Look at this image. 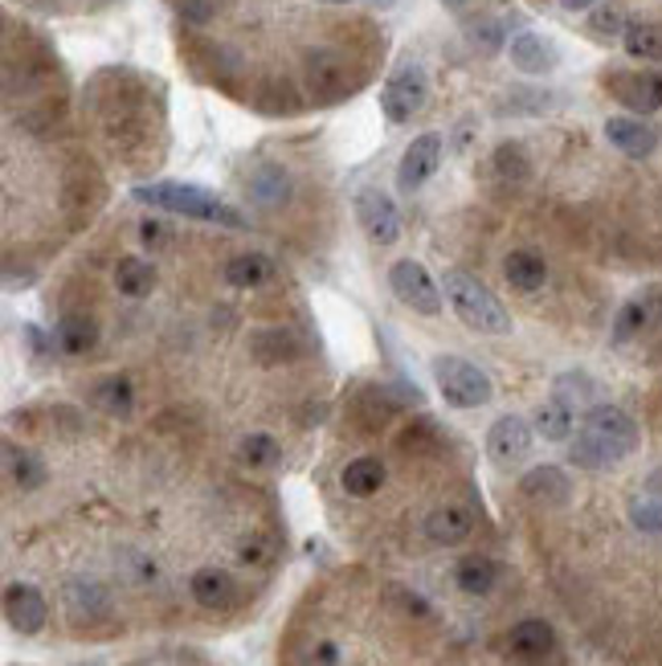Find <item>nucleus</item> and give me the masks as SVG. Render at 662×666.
<instances>
[{
	"label": "nucleus",
	"instance_id": "obj_1",
	"mask_svg": "<svg viewBox=\"0 0 662 666\" xmlns=\"http://www.w3.org/2000/svg\"><path fill=\"white\" fill-rule=\"evenodd\" d=\"M634 451H638V425H634V417L622 414L617 405H594L585 414V425H580L577 442L569 446V458L580 470H605L613 462L629 458Z\"/></svg>",
	"mask_w": 662,
	"mask_h": 666
},
{
	"label": "nucleus",
	"instance_id": "obj_20",
	"mask_svg": "<svg viewBox=\"0 0 662 666\" xmlns=\"http://www.w3.org/2000/svg\"><path fill=\"white\" fill-rule=\"evenodd\" d=\"M115 286H120V295H127V299H143V295H152L155 286V267L143 262V258H120Z\"/></svg>",
	"mask_w": 662,
	"mask_h": 666
},
{
	"label": "nucleus",
	"instance_id": "obj_24",
	"mask_svg": "<svg viewBox=\"0 0 662 666\" xmlns=\"http://www.w3.org/2000/svg\"><path fill=\"white\" fill-rule=\"evenodd\" d=\"M66 605L74 609L78 617H86V621H95V617H102L107 609H111V597H107V589L95 581H74L66 589Z\"/></svg>",
	"mask_w": 662,
	"mask_h": 666
},
{
	"label": "nucleus",
	"instance_id": "obj_23",
	"mask_svg": "<svg viewBox=\"0 0 662 666\" xmlns=\"http://www.w3.org/2000/svg\"><path fill=\"white\" fill-rule=\"evenodd\" d=\"M503 274H508L511 286H520V291H540L544 279H548V267H544L540 254H511L508 262H503Z\"/></svg>",
	"mask_w": 662,
	"mask_h": 666
},
{
	"label": "nucleus",
	"instance_id": "obj_2",
	"mask_svg": "<svg viewBox=\"0 0 662 666\" xmlns=\"http://www.w3.org/2000/svg\"><path fill=\"white\" fill-rule=\"evenodd\" d=\"M446 299H450L454 316H459L471 332H483V335H508L511 332L508 307L495 299L483 283H475L471 274L450 270V274H446Z\"/></svg>",
	"mask_w": 662,
	"mask_h": 666
},
{
	"label": "nucleus",
	"instance_id": "obj_35",
	"mask_svg": "<svg viewBox=\"0 0 662 666\" xmlns=\"http://www.w3.org/2000/svg\"><path fill=\"white\" fill-rule=\"evenodd\" d=\"M589 25H594V34H601V37H617V34H626V29H629L626 17H622V9H613V4H610V9H597Z\"/></svg>",
	"mask_w": 662,
	"mask_h": 666
},
{
	"label": "nucleus",
	"instance_id": "obj_8",
	"mask_svg": "<svg viewBox=\"0 0 662 666\" xmlns=\"http://www.w3.org/2000/svg\"><path fill=\"white\" fill-rule=\"evenodd\" d=\"M441 164V135L438 132H425L417 135L413 144L405 148L401 156V168H397V184H401V193H413V188H422Z\"/></svg>",
	"mask_w": 662,
	"mask_h": 666
},
{
	"label": "nucleus",
	"instance_id": "obj_39",
	"mask_svg": "<svg viewBox=\"0 0 662 666\" xmlns=\"http://www.w3.org/2000/svg\"><path fill=\"white\" fill-rule=\"evenodd\" d=\"M323 4H348V0H323Z\"/></svg>",
	"mask_w": 662,
	"mask_h": 666
},
{
	"label": "nucleus",
	"instance_id": "obj_11",
	"mask_svg": "<svg viewBox=\"0 0 662 666\" xmlns=\"http://www.w3.org/2000/svg\"><path fill=\"white\" fill-rule=\"evenodd\" d=\"M605 139H610L617 151L634 156V160H642V156H650V151L659 148V135H654V127H650V123H642V119H626V115L605 119Z\"/></svg>",
	"mask_w": 662,
	"mask_h": 666
},
{
	"label": "nucleus",
	"instance_id": "obj_3",
	"mask_svg": "<svg viewBox=\"0 0 662 666\" xmlns=\"http://www.w3.org/2000/svg\"><path fill=\"white\" fill-rule=\"evenodd\" d=\"M136 200L143 205H155V209H168V213H185V217H201V221H221V225H241L238 209L221 205L217 197H209L192 184H143L136 188Z\"/></svg>",
	"mask_w": 662,
	"mask_h": 666
},
{
	"label": "nucleus",
	"instance_id": "obj_9",
	"mask_svg": "<svg viewBox=\"0 0 662 666\" xmlns=\"http://www.w3.org/2000/svg\"><path fill=\"white\" fill-rule=\"evenodd\" d=\"M4 617L17 633H37L50 617V605H46V597L37 593L34 584L13 581L4 589Z\"/></svg>",
	"mask_w": 662,
	"mask_h": 666
},
{
	"label": "nucleus",
	"instance_id": "obj_17",
	"mask_svg": "<svg viewBox=\"0 0 662 666\" xmlns=\"http://www.w3.org/2000/svg\"><path fill=\"white\" fill-rule=\"evenodd\" d=\"M340 486L352 499H369V495H376L385 486V462L380 458H357V462H348L340 474Z\"/></svg>",
	"mask_w": 662,
	"mask_h": 666
},
{
	"label": "nucleus",
	"instance_id": "obj_38",
	"mask_svg": "<svg viewBox=\"0 0 662 666\" xmlns=\"http://www.w3.org/2000/svg\"><path fill=\"white\" fill-rule=\"evenodd\" d=\"M564 9H573V13H577V9H589V4H597V0H561Z\"/></svg>",
	"mask_w": 662,
	"mask_h": 666
},
{
	"label": "nucleus",
	"instance_id": "obj_40",
	"mask_svg": "<svg viewBox=\"0 0 662 666\" xmlns=\"http://www.w3.org/2000/svg\"><path fill=\"white\" fill-rule=\"evenodd\" d=\"M376 4H392V0H376Z\"/></svg>",
	"mask_w": 662,
	"mask_h": 666
},
{
	"label": "nucleus",
	"instance_id": "obj_10",
	"mask_svg": "<svg viewBox=\"0 0 662 666\" xmlns=\"http://www.w3.org/2000/svg\"><path fill=\"white\" fill-rule=\"evenodd\" d=\"M527 451H532V430L524 417H499L487 433V454L499 467H515L520 458H527Z\"/></svg>",
	"mask_w": 662,
	"mask_h": 666
},
{
	"label": "nucleus",
	"instance_id": "obj_18",
	"mask_svg": "<svg viewBox=\"0 0 662 666\" xmlns=\"http://www.w3.org/2000/svg\"><path fill=\"white\" fill-rule=\"evenodd\" d=\"M524 495L532 503L557 507V503L569 499V479H564V470H557V467H536L524 479Z\"/></svg>",
	"mask_w": 662,
	"mask_h": 666
},
{
	"label": "nucleus",
	"instance_id": "obj_13",
	"mask_svg": "<svg viewBox=\"0 0 662 666\" xmlns=\"http://www.w3.org/2000/svg\"><path fill=\"white\" fill-rule=\"evenodd\" d=\"M188 593H192V601L204 605V609H229V605L238 601V581H234L225 568H201V572H192Z\"/></svg>",
	"mask_w": 662,
	"mask_h": 666
},
{
	"label": "nucleus",
	"instance_id": "obj_21",
	"mask_svg": "<svg viewBox=\"0 0 662 666\" xmlns=\"http://www.w3.org/2000/svg\"><path fill=\"white\" fill-rule=\"evenodd\" d=\"M536 433L548 437V442H569L573 437V405H564V400H544L540 409H536Z\"/></svg>",
	"mask_w": 662,
	"mask_h": 666
},
{
	"label": "nucleus",
	"instance_id": "obj_5",
	"mask_svg": "<svg viewBox=\"0 0 662 666\" xmlns=\"http://www.w3.org/2000/svg\"><path fill=\"white\" fill-rule=\"evenodd\" d=\"M389 286H392V295L405 303V307H413L417 316H438V311H441L438 283H434V279H429V270H425L422 262H413V258L392 262Z\"/></svg>",
	"mask_w": 662,
	"mask_h": 666
},
{
	"label": "nucleus",
	"instance_id": "obj_14",
	"mask_svg": "<svg viewBox=\"0 0 662 666\" xmlns=\"http://www.w3.org/2000/svg\"><path fill=\"white\" fill-rule=\"evenodd\" d=\"M511 66L520 70V74H548V70L557 66V46L540 34H520L511 37Z\"/></svg>",
	"mask_w": 662,
	"mask_h": 666
},
{
	"label": "nucleus",
	"instance_id": "obj_25",
	"mask_svg": "<svg viewBox=\"0 0 662 666\" xmlns=\"http://www.w3.org/2000/svg\"><path fill=\"white\" fill-rule=\"evenodd\" d=\"M4 470H9V479H13L21 491H37V486L46 483L41 458H34L29 451H17V446H4Z\"/></svg>",
	"mask_w": 662,
	"mask_h": 666
},
{
	"label": "nucleus",
	"instance_id": "obj_12",
	"mask_svg": "<svg viewBox=\"0 0 662 666\" xmlns=\"http://www.w3.org/2000/svg\"><path fill=\"white\" fill-rule=\"evenodd\" d=\"M613 95L638 115H654L662 107V74H617Z\"/></svg>",
	"mask_w": 662,
	"mask_h": 666
},
{
	"label": "nucleus",
	"instance_id": "obj_32",
	"mask_svg": "<svg viewBox=\"0 0 662 666\" xmlns=\"http://www.w3.org/2000/svg\"><path fill=\"white\" fill-rule=\"evenodd\" d=\"M629 519L638 532H662V495H642L629 507Z\"/></svg>",
	"mask_w": 662,
	"mask_h": 666
},
{
	"label": "nucleus",
	"instance_id": "obj_4",
	"mask_svg": "<svg viewBox=\"0 0 662 666\" xmlns=\"http://www.w3.org/2000/svg\"><path fill=\"white\" fill-rule=\"evenodd\" d=\"M434 381H438V393L446 397V405L454 409H478L491 400V381L487 372L475 368L462 356H438L434 360Z\"/></svg>",
	"mask_w": 662,
	"mask_h": 666
},
{
	"label": "nucleus",
	"instance_id": "obj_15",
	"mask_svg": "<svg viewBox=\"0 0 662 666\" xmlns=\"http://www.w3.org/2000/svg\"><path fill=\"white\" fill-rule=\"evenodd\" d=\"M471 528H475V516L466 507H438L425 519V540L446 548V544H462L471 535Z\"/></svg>",
	"mask_w": 662,
	"mask_h": 666
},
{
	"label": "nucleus",
	"instance_id": "obj_31",
	"mask_svg": "<svg viewBox=\"0 0 662 666\" xmlns=\"http://www.w3.org/2000/svg\"><path fill=\"white\" fill-rule=\"evenodd\" d=\"M250 193H254L262 205H278V200L287 197V176H283L278 168H262L254 176V184H250Z\"/></svg>",
	"mask_w": 662,
	"mask_h": 666
},
{
	"label": "nucleus",
	"instance_id": "obj_7",
	"mask_svg": "<svg viewBox=\"0 0 662 666\" xmlns=\"http://www.w3.org/2000/svg\"><path fill=\"white\" fill-rule=\"evenodd\" d=\"M357 217H360V225H364V234L373 237L376 246H392V242L401 237L397 205H392V197L389 193H380V188H360Z\"/></svg>",
	"mask_w": 662,
	"mask_h": 666
},
{
	"label": "nucleus",
	"instance_id": "obj_19",
	"mask_svg": "<svg viewBox=\"0 0 662 666\" xmlns=\"http://www.w3.org/2000/svg\"><path fill=\"white\" fill-rule=\"evenodd\" d=\"M495 577H499V568H495L491 556H462L459 568H454V581H459V589L462 593H471V597L491 593Z\"/></svg>",
	"mask_w": 662,
	"mask_h": 666
},
{
	"label": "nucleus",
	"instance_id": "obj_34",
	"mask_svg": "<svg viewBox=\"0 0 662 666\" xmlns=\"http://www.w3.org/2000/svg\"><path fill=\"white\" fill-rule=\"evenodd\" d=\"M557 400H564V405H589L594 400V381L589 377H580V372H569V377H561L557 381Z\"/></svg>",
	"mask_w": 662,
	"mask_h": 666
},
{
	"label": "nucleus",
	"instance_id": "obj_26",
	"mask_svg": "<svg viewBox=\"0 0 662 666\" xmlns=\"http://www.w3.org/2000/svg\"><path fill=\"white\" fill-rule=\"evenodd\" d=\"M274 267L262 258V254H241V258H234L229 267H225V283L234 286H262L271 283Z\"/></svg>",
	"mask_w": 662,
	"mask_h": 666
},
{
	"label": "nucleus",
	"instance_id": "obj_33",
	"mask_svg": "<svg viewBox=\"0 0 662 666\" xmlns=\"http://www.w3.org/2000/svg\"><path fill=\"white\" fill-rule=\"evenodd\" d=\"M646 328V303H626L622 311H617V319H613V340L617 344H626V340H634V335Z\"/></svg>",
	"mask_w": 662,
	"mask_h": 666
},
{
	"label": "nucleus",
	"instance_id": "obj_6",
	"mask_svg": "<svg viewBox=\"0 0 662 666\" xmlns=\"http://www.w3.org/2000/svg\"><path fill=\"white\" fill-rule=\"evenodd\" d=\"M425 107V74L417 66H401L380 90V111L389 123H405Z\"/></svg>",
	"mask_w": 662,
	"mask_h": 666
},
{
	"label": "nucleus",
	"instance_id": "obj_37",
	"mask_svg": "<svg viewBox=\"0 0 662 666\" xmlns=\"http://www.w3.org/2000/svg\"><path fill=\"white\" fill-rule=\"evenodd\" d=\"M139 237H143V242H148V246H155V242H164V225H160V221H143V230H139Z\"/></svg>",
	"mask_w": 662,
	"mask_h": 666
},
{
	"label": "nucleus",
	"instance_id": "obj_28",
	"mask_svg": "<svg viewBox=\"0 0 662 666\" xmlns=\"http://www.w3.org/2000/svg\"><path fill=\"white\" fill-rule=\"evenodd\" d=\"M626 53L638 62H662V29L659 25H629L626 34Z\"/></svg>",
	"mask_w": 662,
	"mask_h": 666
},
{
	"label": "nucleus",
	"instance_id": "obj_22",
	"mask_svg": "<svg viewBox=\"0 0 662 666\" xmlns=\"http://www.w3.org/2000/svg\"><path fill=\"white\" fill-rule=\"evenodd\" d=\"M95 340H99V328H95V319L90 316H66L58 323V348L66 351V356L90 351L95 348Z\"/></svg>",
	"mask_w": 662,
	"mask_h": 666
},
{
	"label": "nucleus",
	"instance_id": "obj_29",
	"mask_svg": "<svg viewBox=\"0 0 662 666\" xmlns=\"http://www.w3.org/2000/svg\"><path fill=\"white\" fill-rule=\"evenodd\" d=\"M278 442H274L271 433H250L246 442H241L238 458L246 462V467H274L278 462Z\"/></svg>",
	"mask_w": 662,
	"mask_h": 666
},
{
	"label": "nucleus",
	"instance_id": "obj_27",
	"mask_svg": "<svg viewBox=\"0 0 662 666\" xmlns=\"http://www.w3.org/2000/svg\"><path fill=\"white\" fill-rule=\"evenodd\" d=\"M95 400H99V409H107V414L127 417L136 409V388H132L127 377H111V381H102L95 388Z\"/></svg>",
	"mask_w": 662,
	"mask_h": 666
},
{
	"label": "nucleus",
	"instance_id": "obj_30",
	"mask_svg": "<svg viewBox=\"0 0 662 666\" xmlns=\"http://www.w3.org/2000/svg\"><path fill=\"white\" fill-rule=\"evenodd\" d=\"M495 172L503 176V181H527V156L520 144H503V148L495 151Z\"/></svg>",
	"mask_w": 662,
	"mask_h": 666
},
{
	"label": "nucleus",
	"instance_id": "obj_16",
	"mask_svg": "<svg viewBox=\"0 0 662 666\" xmlns=\"http://www.w3.org/2000/svg\"><path fill=\"white\" fill-rule=\"evenodd\" d=\"M508 646H511V654H520V658H544L548 650L557 646V633H552V626L540 621V617H527V621H520V626L508 633Z\"/></svg>",
	"mask_w": 662,
	"mask_h": 666
},
{
	"label": "nucleus",
	"instance_id": "obj_36",
	"mask_svg": "<svg viewBox=\"0 0 662 666\" xmlns=\"http://www.w3.org/2000/svg\"><path fill=\"white\" fill-rule=\"evenodd\" d=\"M180 17L192 21V25H204L213 17V0H180Z\"/></svg>",
	"mask_w": 662,
	"mask_h": 666
}]
</instances>
